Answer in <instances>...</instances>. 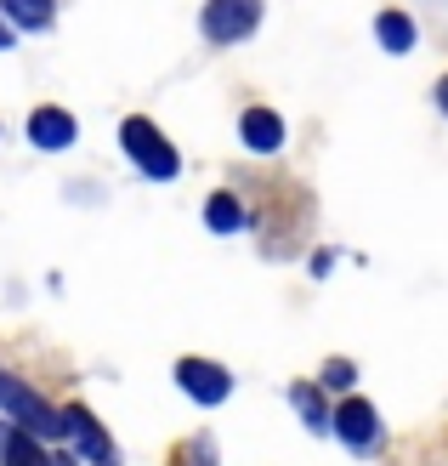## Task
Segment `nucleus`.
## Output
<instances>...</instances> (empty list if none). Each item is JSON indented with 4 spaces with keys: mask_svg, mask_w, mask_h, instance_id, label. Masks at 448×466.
<instances>
[{
    "mask_svg": "<svg viewBox=\"0 0 448 466\" xmlns=\"http://www.w3.org/2000/svg\"><path fill=\"white\" fill-rule=\"evenodd\" d=\"M324 387H352V364H346V359H335V364L324 370Z\"/></svg>",
    "mask_w": 448,
    "mask_h": 466,
    "instance_id": "4468645a",
    "label": "nucleus"
},
{
    "mask_svg": "<svg viewBox=\"0 0 448 466\" xmlns=\"http://www.w3.org/2000/svg\"><path fill=\"white\" fill-rule=\"evenodd\" d=\"M0 461H6V466H45V450H40L35 432H12L6 450H0Z\"/></svg>",
    "mask_w": 448,
    "mask_h": 466,
    "instance_id": "f8f14e48",
    "label": "nucleus"
},
{
    "mask_svg": "<svg viewBox=\"0 0 448 466\" xmlns=\"http://www.w3.org/2000/svg\"><path fill=\"white\" fill-rule=\"evenodd\" d=\"M329 427H335L352 450H374V438H381V415H374V404H369V399H358V392H352V399H341V404H335Z\"/></svg>",
    "mask_w": 448,
    "mask_h": 466,
    "instance_id": "39448f33",
    "label": "nucleus"
},
{
    "mask_svg": "<svg viewBox=\"0 0 448 466\" xmlns=\"http://www.w3.org/2000/svg\"><path fill=\"white\" fill-rule=\"evenodd\" d=\"M182 466H216V450H210V444H187Z\"/></svg>",
    "mask_w": 448,
    "mask_h": 466,
    "instance_id": "2eb2a0df",
    "label": "nucleus"
},
{
    "mask_svg": "<svg viewBox=\"0 0 448 466\" xmlns=\"http://www.w3.org/2000/svg\"><path fill=\"white\" fill-rule=\"evenodd\" d=\"M437 108H443V114H448V80H443V86H437Z\"/></svg>",
    "mask_w": 448,
    "mask_h": 466,
    "instance_id": "f3484780",
    "label": "nucleus"
},
{
    "mask_svg": "<svg viewBox=\"0 0 448 466\" xmlns=\"http://www.w3.org/2000/svg\"><path fill=\"white\" fill-rule=\"evenodd\" d=\"M120 148L136 159V171L154 177V182H171L182 171V154L171 148V137H164L154 120H143V114H131V120L120 126Z\"/></svg>",
    "mask_w": 448,
    "mask_h": 466,
    "instance_id": "f257e3e1",
    "label": "nucleus"
},
{
    "mask_svg": "<svg viewBox=\"0 0 448 466\" xmlns=\"http://www.w3.org/2000/svg\"><path fill=\"white\" fill-rule=\"evenodd\" d=\"M6 438H12V432H6V427H0V450H6Z\"/></svg>",
    "mask_w": 448,
    "mask_h": 466,
    "instance_id": "a211bd4d",
    "label": "nucleus"
},
{
    "mask_svg": "<svg viewBox=\"0 0 448 466\" xmlns=\"http://www.w3.org/2000/svg\"><path fill=\"white\" fill-rule=\"evenodd\" d=\"M75 114H68V108H52V103H45V108H35L29 114V143L35 148H68V143H75Z\"/></svg>",
    "mask_w": 448,
    "mask_h": 466,
    "instance_id": "0eeeda50",
    "label": "nucleus"
},
{
    "mask_svg": "<svg viewBox=\"0 0 448 466\" xmlns=\"http://www.w3.org/2000/svg\"><path fill=\"white\" fill-rule=\"evenodd\" d=\"M374 35H381L386 52H414V17L409 12H381L374 17Z\"/></svg>",
    "mask_w": 448,
    "mask_h": 466,
    "instance_id": "1a4fd4ad",
    "label": "nucleus"
},
{
    "mask_svg": "<svg viewBox=\"0 0 448 466\" xmlns=\"http://www.w3.org/2000/svg\"><path fill=\"white\" fill-rule=\"evenodd\" d=\"M290 404L301 410V421H306V427H324V421H329V415H324V392H318V387H306V381L290 387Z\"/></svg>",
    "mask_w": 448,
    "mask_h": 466,
    "instance_id": "ddd939ff",
    "label": "nucleus"
},
{
    "mask_svg": "<svg viewBox=\"0 0 448 466\" xmlns=\"http://www.w3.org/2000/svg\"><path fill=\"white\" fill-rule=\"evenodd\" d=\"M176 387L187 392L194 404H204V410H216L227 392H233V376L216 364V359H182L176 364Z\"/></svg>",
    "mask_w": 448,
    "mask_h": 466,
    "instance_id": "20e7f679",
    "label": "nucleus"
},
{
    "mask_svg": "<svg viewBox=\"0 0 448 466\" xmlns=\"http://www.w3.org/2000/svg\"><path fill=\"white\" fill-rule=\"evenodd\" d=\"M63 432L80 444V455H85V461L108 466V455H114V438L103 432V421H97V415H91L85 404H68V410H63Z\"/></svg>",
    "mask_w": 448,
    "mask_h": 466,
    "instance_id": "423d86ee",
    "label": "nucleus"
},
{
    "mask_svg": "<svg viewBox=\"0 0 448 466\" xmlns=\"http://www.w3.org/2000/svg\"><path fill=\"white\" fill-rule=\"evenodd\" d=\"M204 228L210 233H239L244 228V205L233 199V194H210L204 199Z\"/></svg>",
    "mask_w": 448,
    "mask_h": 466,
    "instance_id": "9d476101",
    "label": "nucleus"
},
{
    "mask_svg": "<svg viewBox=\"0 0 448 466\" xmlns=\"http://www.w3.org/2000/svg\"><path fill=\"white\" fill-rule=\"evenodd\" d=\"M52 466H68V461H52Z\"/></svg>",
    "mask_w": 448,
    "mask_h": 466,
    "instance_id": "6ab92c4d",
    "label": "nucleus"
},
{
    "mask_svg": "<svg viewBox=\"0 0 448 466\" xmlns=\"http://www.w3.org/2000/svg\"><path fill=\"white\" fill-rule=\"evenodd\" d=\"M0 404H6V410H12V421H17L23 432H35L40 444H45V438H63V410H52L29 381L0 376Z\"/></svg>",
    "mask_w": 448,
    "mask_h": 466,
    "instance_id": "f03ea898",
    "label": "nucleus"
},
{
    "mask_svg": "<svg viewBox=\"0 0 448 466\" xmlns=\"http://www.w3.org/2000/svg\"><path fill=\"white\" fill-rule=\"evenodd\" d=\"M0 17L17 29H45L52 23V0H0Z\"/></svg>",
    "mask_w": 448,
    "mask_h": 466,
    "instance_id": "9b49d317",
    "label": "nucleus"
},
{
    "mask_svg": "<svg viewBox=\"0 0 448 466\" xmlns=\"http://www.w3.org/2000/svg\"><path fill=\"white\" fill-rule=\"evenodd\" d=\"M239 131H244V148H255V154L284 148V120H278L273 108H250L244 120H239Z\"/></svg>",
    "mask_w": 448,
    "mask_h": 466,
    "instance_id": "6e6552de",
    "label": "nucleus"
},
{
    "mask_svg": "<svg viewBox=\"0 0 448 466\" xmlns=\"http://www.w3.org/2000/svg\"><path fill=\"white\" fill-rule=\"evenodd\" d=\"M6 46H12V23L0 17V52H6Z\"/></svg>",
    "mask_w": 448,
    "mask_h": 466,
    "instance_id": "dca6fc26",
    "label": "nucleus"
},
{
    "mask_svg": "<svg viewBox=\"0 0 448 466\" xmlns=\"http://www.w3.org/2000/svg\"><path fill=\"white\" fill-rule=\"evenodd\" d=\"M255 23H262V0H204V12H199L204 40H216V46L244 40Z\"/></svg>",
    "mask_w": 448,
    "mask_h": 466,
    "instance_id": "7ed1b4c3",
    "label": "nucleus"
}]
</instances>
